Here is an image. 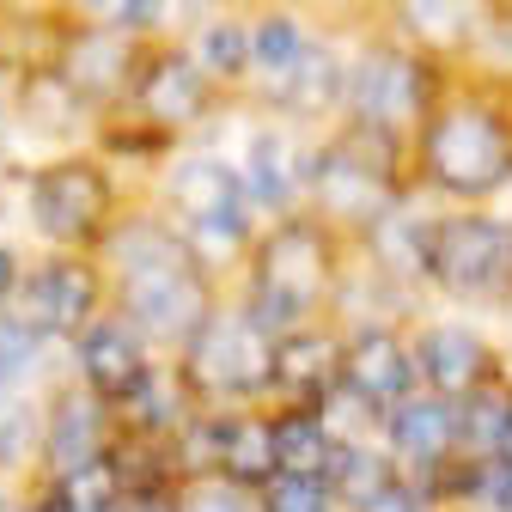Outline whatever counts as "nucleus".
<instances>
[{
	"mask_svg": "<svg viewBox=\"0 0 512 512\" xmlns=\"http://www.w3.org/2000/svg\"><path fill=\"white\" fill-rule=\"evenodd\" d=\"M98 263L110 275V311H122L153 348L177 354L220 305L214 269L189 250V238L165 214L122 208V220L98 244Z\"/></svg>",
	"mask_w": 512,
	"mask_h": 512,
	"instance_id": "f257e3e1",
	"label": "nucleus"
},
{
	"mask_svg": "<svg viewBox=\"0 0 512 512\" xmlns=\"http://www.w3.org/2000/svg\"><path fill=\"white\" fill-rule=\"evenodd\" d=\"M409 183L421 196H445L452 208H482L512 189V98L500 80L452 68L409 128Z\"/></svg>",
	"mask_w": 512,
	"mask_h": 512,
	"instance_id": "f03ea898",
	"label": "nucleus"
},
{
	"mask_svg": "<svg viewBox=\"0 0 512 512\" xmlns=\"http://www.w3.org/2000/svg\"><path fill=\"white\" fill-rule=\"evenodd\" d=\"M348 238L330 232L324 220H311L305 208L256 226L250 250H244V311L263 324L269 336L317 324L336 299V281L348 269Z\"/></svg>",
	"mask_w": 512,
	"mask_h": 512,
	"instance_id": "7ed1b4c3",
	"label": "nucleus"
},
{
	"mask_svg": "<svg viewBox=\"0 0 512 512\" xmlns=\"http://www.w3.org/2000/svg\"><path fill=\"white\" fill-rule=\"evenodd\" d=\"M409 141L403 135H378L360 122H330L311 141V177H305V214L342 232L348 244L384 220L409 196Z\"/></svg>",
	"mask_w": 512,
	"mask_h": 512,
	"instance_id": "20e7f679",
	"label": "nucleus"
},
{
	"mask_svg": "<svg viewBox=\"0 0 512 512\" xmlns=\"http://www.w3.org/2000/svg\"><path fill=\"white\" fill-rule=\"evenodd\" d=\"M122 208V177L104 147H68L19 165V214L37 250H98Z\"/></svg>",
	"mask_w": 512,
	"mask_h": 512,
	"instance_id": "39448f33",
	"label": "nucleus"
},
{
	"mask_svg": "<svg viewBox=\"0 0 512 512\" xmlns=\"http://www.w3.org/2000/svg\"><path fill=\"white\" fill-rule=\"evenodd\" d=\"M159 196H165V220L189 238V250L220 275L226 263H244V250L256 238V208L238 183V165L226 147L208 141H183L165 153L159 171Z\"/></svg>",
	"mask_w": 512,
	"mask_h": 512,
	"instance_id": "423d86ee",
	"label": "nucleus"
},
{
	"mask_svg": "<svg viewBox=\"0 0 512 512\" xmlns=\"http://www.w3.org/2000/svg\"><path fill=\"white\" fill-rule=\"evenodd\" d=\"M342 37H348V80H342L336 122H360V128H378V135L409 141V128L427 116V104L439 98L452 68L378 25H342Z\"/></svg>",
	"mask_w": 512,
	"mask_h": 512,
	"instance_id": "0eeeda50",
	"label": "nucleus"
},
{
	"mask_svg": "<svg viewBox=\"0 0 512 512\" xmlns=\"http://www.w3.org/2000/svg\"><path fill=\"white\" fill-rule=\"evenodd\" d=\"M269 348H275V336L256 324L244 305H226L220 299L208 311V324L177 348V366L171 372L183 378L189 403L232 409V403L269 397Z\"/></svg>",
	"mask_w": 512,
	"mask_h": 512,
	"instance_id": "6e6552de",
	"label": "nucleus"
},
{
	"mask_svg": "<svg viewBox=\"0 0 512 512\" xmlns=\"http://www.w3.org/2000/svg\"><path fill=\"white\" fill-rule=\"evenodd\" d=\"M421 287H433L445 299H464V305L512 299V226L500 214H488V208L433 214Z\"/></svg>",
	"mask_w": 512,
	"mask_h": 512,
	"instance_id": "1a4fd4ad",
	"label": "nucleus"
},
{
	"mask_svg": "<svg viewBox=\"0 0 512 512\" xmlns=\"http://www.w3.org/2000/svg\"><path fill=\"white\" fill-rule=\"evenodd\" d=\"M104 305H110V275L98 263V250H37V256H25V281L13 293V311L31 330H43L55 348L74 342Z\"/></svg>",
	"mask_w": 512,
	"mask_h": 512,
	"instance_id": "9d476101",
	"label": "nucleus"
},
{
	"mask_svg": "<svg viewBox=\"0 0 512 512\" xmlns=\"http://www.w3.org/2000/svg\"><path fill=\"white\" fill-rule=\"evenodd\" d=\"M336 25H378L403 37L409 49L445 61V68H464V55L476 49L482 25L494 19L500 0H317Z\"/></svg>",
	"mask_w": 512,
	"mask_h": 512,
	"instance_id": "9b49d317",
	"label": "nucleus"
},
{
	"mask_svg": "<svg viewBox=\"0 0 512 512\" xmlns=\"http://www.w3.org/2000/svg\"><path fill=\"white\" fill-rule=\"evenodd\" d=\"M141 49H147V37H135V31H98V25H74V19L55 13L49 43H43L37 61L80 104H92V116H110L128 92V74H135Z\"/></svg>",
	"mask_w": 512,
	"mask_h": 512,
	"instance_id": "f8f14e48",
	"label": "nucleus"
},
{
	"mask_svg": "<svg viewBox=\"0 0 512 512\" xmlns=\"http://www.w3.org/2000/svg\"><path fill=\"white\" fill-rule=\"evenodd\" d=\"M342 80H348V37L342 25L330 19L317 31V43L293 61V68L269 86H250L238 98V110H256V116H275L287 128H305V135H324V128L342 116Z\"/></svg>",
	"mask_w": 512,
	"mask_h": 512,
	"instance_id": "ddd939ff",
	"label": "nucleus"
},
{
	"mask_svg": "<svg viewBox=\"0 0 512 512\" xmlns=\"http://www.w3.org/2000/svg\"><path fill=\"white\" fill-rule=\"evenodd\" d=\"M311 141H317V135H305V128H287V122H275V116H256V110H250L238 147H226V153H232V165H238V183H244L256 220H281V214L305 208Z\"/></svg>",
	"mask_w": 512,
	"mask_h": 512,
	"instance_id": "4468645a",
	"label": "nucleus"
},
{
	"mask_svg": "<svg viewBox=\"0 0 512 512\" xmlns=\"http://www.w3.org/2000/svg\"><path fill=\"white\" fill-rule=\"evenodd\" d=\"M68 348V366H74V378L86 384L92 397H104L110 409H122V403H135L141 391H147V378L159 372V360H153V342L128 324L122 311H98L92 324L74 336V342H61Z\"/></svg>",
	"mask_w": 512,
	"mask_h": 512,
	"instance_id": "2eb2a0df",
	"label": "nucleus"
},
{
	"mask_svg": "<svg viewBox=\"0 0 512 512\" xmlns=\"http://www.w3.org/2000/svg\"><path fill=\"white\" fill-rule=\"evenodd\" d=\"M336 384H342L354 403H366L372 415L397 409L409 391H421V372H415L409 336H403L397 324H348Z\"/></svg>",
	"mask_w": 512,
	"mask_h": 512,
	"instance_id": "dca6fc26",
	"label": "nucleus"
},
{
	"mask_svg": "<svg viewBox=\"0 0 512 512\" xmlns=\"http://www.w3.org/2000/svg\"><path fill=\"white\" fill-rule=\"evenodd\" d=\"M409 348H415L421 391H433V397L464 403V397H476V391H482V384H494V378H500L488 336H482V330H470V324H421V330L409 336Z\"/></svg>",
	"mask_w": 512,
	"mask_h": 512,
	"instance_id": "f3484780",
	"label": "nucleus"
},
{
	"mask_svg": "<svg viewBox=\"0 0 512 512\" xmlns=\"http://www.w3.org/2000/svg\"><path fill=\"white\" fill-rule=\"evenodd\" d=\"M43 439H37V452L49 458V470H74V464H92L110 452V403L92 397L80 378H61L55 391L43 397Z\"/></svg>",
	"mask_w": 512,
	"mask_h": 512,
	"instance_id": "a211bd4d",
	"label": "nucleus"
},
{
	"mask_svg": "<svg viewBox=\"0 0 512 512\" xmlns=\"http://www.w3.org/2000/svg\"><path fill=\"white\" fill-rule=\"evenodd\" d=\"M336 372H342V336L336 330H317V324L281 330L269 348V397L317 409L336 391Z\"/></svg>",
	"mask_w": 512,
	"mask_h": 512,
	"instance_id": "6ab92c4d",
	"label": "nucleus"
},
{
	"mask_svg": "<svg viewBox=\"0 0 512 512\" xmlns=\"http://www.w3.org/2000/svg\"><path fill=\"white\" fill-rule=\"evenodd\" d=\"M202 445L214 476L238 482V488H263L275 476V445H269V415H250V403L214 409L202 421Z\"/></svg>",
	"mask_w": 512,
	"mask_h": 512,
	"instance_id": "aec40b11",
	"label": "nucleus"
},
{
	"mask_svg": "<svg viewBox=\"0 0 512 512\" xmlns=\"http://www.w3.org/2000/svg\"><path fill=\"white\" fill-rule=\"evenodd\" d=\"M384 439H391V452L409 458V464H445L452 445L464 439L458 433V403L433 397V391H409L397 409H384Z\"/></svg>",
	"mask_w": 512,
	"mask_h": 512,
	"instance_id": "412c9836",
	"label": "nucleus"
},
{
	"mask_svg": "<svg viewBox=\"0 0 512 512\" xmlns=\"http://www.w3.org/2000/svg\"><path fill=\"white\" fill-rule=\"evenodd\" d=\"M183 49L196 55V68L220 92L244 98V86H250V13H244V0H220L202 25L183 37Z\"/></svg>",
	"mask_w": 512,
	"mask_h": 512,
	"instance_id": "4be33fe9",
	"label": "nucleus"
},
{
	"mask_svg": "<svg viewBox=\"0 0 512 512\" xmlns=\"http://www.w3.org/2000/svg\"><path fill=\"white\" fill-rule=\"evenodd\" d=\"M269 445H275V476H324L336 433L324 427L311 403H287L269 415Z\"/></svg>",
	"mask_w": 512,
	"mask_h": 512,
	"instance_id": "5701e85b",
	"label": "nucleus"
},
{
	"mask_svg": "<svg viewBox=\"0 0 512 512\" xmlns=\"http://www.w3.org/2000/svg\"><path fill=\"white\" fill-rule=\"evenodd\" d=\"M324 488H330L342 506L366 512L372 500H384V494L397 488V470H391V458H384L378 445H366V439H336V452H330V464H324Z\"/></svg>",
	"mask_w": 512,
	"mask_h": 512,
	"instance_id": "b1692460",
	"label": "nucleus"
},
{
	"mask_svg": "<svg viewBox=\"0 0 512 512\" xmlns=\"http://www.w3.org/2000/svg\"><path fill=\"white\" fill-rule=\"evenodd\" d=\"M49 348H55V342H49L43 330H31L13 305L0 311V403L31 391L37 372H43V360H49Z\"/></svg>",
	"mask_w": 512,
	"mask_h": 512,
	"instance_id": "393cba45",
	"label": "nucleus"
},
{
	"mask_svg": "<svg viewBox=\"0 0 512 512\" xmlns=\"http://www.w3.org/2000/svg\"><path fill=\"white\" fill-rule=\"evenodd\" d=\"M61 19L74 25H98V31H135L147 37V19H153V0H55Z\"/></svg>",
	"mask_w": 512,
	"mask_h": 512,
	"instance_id": "a878e982",
	"label": "nucleus"
},
{
	"mask_svg": "<svg viewBox=\"0 0 512 512\" xmlns=\"http://www.w3.org/2000/svg\"><path fill=\"white\" fill-rule=\"evenodd\" d=\"M263 512H330V488L324 476H269Z\"/></svg>",
	"mask_w": 512,
	"mask_h": 512,
	"instance_id": "bb28decb",
	"label": "nucleus"
},
{
	"mask_svg": "<svg viewBox=\"0 0 512 512\" xmlns=\"http://www.w3.org/2000/svg\"><path fill=\"white\" fill-rule=\"evenodd\" d=\"M177 512H250V494L238 482H196V488H183L177 494Z\"/></svg>",
	"mask_w": 512,
	"mask_h": 512,
	"instance_id": "cd10ccee",
	"label": "nucleus"
},
{
	"mask_svg": "<svg viewBox=\"0 0 512 512\" xmlns=\"http://www.w3.org/2000/svg\"><path fill=\"white\" fill-rule=\"evenodd\" d=\"M19 281H25V250L13 244V238H0V311L13 305V293H19Z\"/></svg>",
	"mask_w": 512,
	"mask_h": 512,
	"instance_id": "c85d7f7f",
	"label": "nucleus"
},
{
	"mask_svg": "<svg viewBox=\"0 0 512 512\" xmlns=\"http://www.w3.org/2000/svg\"><path fill=\"white\" fill-rule=\"evenodd\" d=\"M128 512H177V494H165V488H141V494H128Z\"/></svg>",
	"mask_w": 512,
	"mask_h": 512,
	"instance_id": "c756f323",
	"label": "nucleus"
},
{
	"mask_svg": "<svg viewBox=\"0 0 512 512\" xmlns=\"http://www.w3.org/2000/svg\"><path fill=\"white\" fill-rule=\"evenodd\" d=\"M366 512H427V506H421V494H409V488H391L384 500H372Z\"/></svg>",
	"mask_w": 512,
	"mask_h": 512,
	"instance_id": "7c9ffc66",
	"label": "nucleus"
},
{
	"mask_svg": "<svg viewBox=\"0 0 512 512\" xmlns=\"http://www.w3.org/2000/svg\"><path fill=\"white\" fill-rule=\"evenodd\" d=\"M494 458L512 470V403H506V421H500V433H494Z\"/></svg>",
	"mask_w": 512,
	"mask_h": 512,
	"instance_id": "2f4dec72",
	"label": "nucleus"
},
{
	"mask_svg": "<svg viewBox=\"0 0 512 512\" xmlns=\"http://www.w3.org/2000/svg\"><path fill=\"white\" fill-rule=\"evenodd\" d=\"M31 7H55V0H0V31H7L19 13H31Z\"/></svg>",
	"mask_w": 512,
	"mask_h": 512,
	"instance_id": "473e14b6",
	"label": "nucleus"
},
{
	"mask_svg": "<svg viewBox=\"0 0 512 512\" xmlns=\"http://www.w3.org/2000/svg\"><path fill=\"white\" fill-rule=\"evenodd\" d=\"M49 512H55V506H49ZM104 512H116V506H104Z\"/></svg>",
	"mask_w": 512,
	"mask_h": 512,
	"instance_id": "72a5a7b5",
	"label": "nucleus"
},
{
	"mask_svg": "<svg viewBox=\"0 0 512 512\" xmlns=\"http://www.w3.org/2000/svg\"><path fill=\"white\" fill-rule=\"evenodd\" d=\"M506 98H512V80H506Z\"/></svg>",
	"mask_w": 512,
	"mask_h": 512,
	"instance_id": "f704fd0d",
	"label": "nucleus"
},
{
	"mask_svg": "<svg viewBox=\"0 0 512 512\" xmlns=\"http://www.w3.org/2000/svg\"><path fill=\"white\" fill-rule=\"evenodd\" d=\"M506 226H512V214H506Z\"/></svg>",
	"mask_w": 512,
	"mask_h": 512,
	"instance_id": "c9c22d12",
	"label": "nucleus"
}]
</instances>
